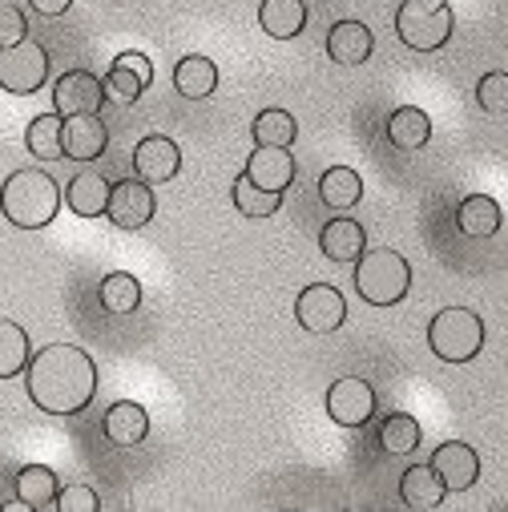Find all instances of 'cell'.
<instances>
[{
    "mask_svg": "<svg viewBox=\"0 0 508 512\" xmlns=\"http://www.w3.org/2000/svg\"><path fill=\"white\" fill-rule=\"evenodd\" d=\"M25 392L49 416H77L97 396V363L77 343H49L25 367Z\"/></svg>",
    "mask_w": 508,
    "mask_h": 512,
    "instance_id": "obj_1",
    "label": "cell"
},
{
    "mask_svg": "<svg viewBox=\"0 0 508 512\" xmlns=\"http://www.w3.org/2000/svg\"><path fill=\"white\" fill-rule=\"evenodd\" d=\"M61 210V186L45 170H17L0 186V214L17 230H41Z\"/></svg>",
    "mask_w": 508,
    "mask_h": 512,
    "instance_id": "obj_2",
    "label": "cell"
},
{
    "mask_svg": "<svg viewBox=\"0 0 508 512\" xmlns=\"http://www.w3.org/2000/svg\"><path fill=\"white\" fill-rule=\"evenodd\" d=\"M355 291L371 307H396L412 291V267L400 250L375 246L355 259Z\"/></svg>",
    "mask_w": 508,
    "mask_h": 512,
    "instance_id": "obj_3",
    "label": "cell"
},
{
    "mask_svg": "<svg viewBox=\"0 0 508 512\" xmlns=\"http://www.w3.org/2000/svg\"><path fill=\"white\" fill-rule=\"evenodd\" d=\"M456 17L448 0H404L396 9V37L416 53H436L448 45Z\"/></svg>",
    "mask_w": 508,
    "mask_h": 512,
    "instance_id": "obj_4",
    "label": "cell"
},
{
    "mask_svg": "<svg viewBox=\"0 0 508 512\" xmlns=\"http://www.w3.org/2000/svg\"><path fill=\"white\" fill-rule=\"evenodd\" d=\"M428 347L444 363H472L484 347V319L468 307H444L428 323Z\"/></svg>",
    "mask_w": 508,
    "mask_h": 512,
    "instance_id": "obj_5",
    "label": "cell"
},
{
    "mask_svg": "<svg viewBox=\"0 0 508 512\" xmlns=\"http://www.w3.org/2000/svg\"><path fill=\"white\" fill-rule=\"evenodd\" d=\"M49 81V53L37 41H17L0 49V89L13 97H33Z\"/></svg>",
    "mask_w": 508,
    "mask_h": 512,
    "instance_id": "obj_6",
    "label": "cell"
},
{
    "mask_svg": "<svg viewBox=\"0 0 508 512\" xmlns=\"http://www.w3.org/2000/svg\"><path fill=\"white\" fill-rule=\"evenodd\" d=\"M105 214H109V222H113L117 230H142V226L154 222L158 198H154L150 182H142V178H121V182H113V190H109Z\"/></svg>",
    "mask_w": 508,
    "mask_h": 512,
    "instance_id": "obj_7",
    "label": "cell"
},
{
    "mask_svg": "<svg viewBox=\"0 0 508 512\" xmlns=\"http://www.w3.org/2000/svg\"><path fill=\"white\" fill-rule=\"evenodd\" d=\"M295 319H299V327L311 331V335H331V331H339L343 319H347V299H343L331 283H311V287H303L299 299H295Z\"/></svg>",
    "mask_w": 508,
    "mask_h": 512,
    "instance_id": "obj_8",
    "label": "cell"
},
{
    "mask_svg": "<svg viewBox=\"0 0 508 512\" xmlns=\"http://www.w3.org/2000/svg\"><path fill=\"white\" fill-rule=\"evenodd\" d=\"M327 416L339 428H363L375 416V392H371V383L359 379V375L335 379L331 392H327Z\"/></svg>",
    "mask_w": 508,
    "mask_h": 512,
    "instance_id": "obj_9",
    "label": "cell"
},
{
    "mask_svg": "<svg viewBox=\"0 0 508 512\" xmlns=\"http://www.w3.org/2000/svg\"><path fill=\"white\" fill-rule=\"evenodd\" d=\"M53 105L61 117H77V113H101L105 105V81L93 77L89 69H69L57 77L53 85Z\"/></svg>",
    "mask_w": 508,
    "mask_h": 512,
    "instance_id": "obj_10",
    "label": "cell"
},
{
    "mask_svg": "<svg viewBox=\"0 0 508 512\" xmlns=\"http://www.w3.org/2000/svg\"><path fill=\"white\" fill-rule=\"evenodd\" d=\"M432 472L444 480L448 492H468L476 480H480V456L472 444L464 440H444L436 452H432Z\"/></svg>",
    "mask_w": 508,
    "mask_h": 512,
    "instance_id": "obj_11",
    "label": "cell"
},
{
    "mask_svg": "<svg viewBox=\"0 0 508 512\" xmlns=\"http://www.w3.org/2000/svg\"><path fill=\"white\" fill-rule=\"evenodd\" d=\"M134 170H138V178L150 182V186H162V182L178 178V170H182V150H178V142L166 138V134L142 138V142L134 146Z\"/></svg>",
    "mask_w": 508,
    "mask_h": 512,
    "instance_id": "obj_12",
    "label": "cell"
},
{
    "mask_svg": "<svg viewBox=\"0 0 508 512\" xmlns=\"http://www.w3.org/2000/svg\"><path fill=\"white\" fill-rule=\"evenodd\" d=\"M65 158L69 162H97L109 146V130L97 113H77V117H65Z\"/></svg>",
    "mask_w": 508,
    "mask_h": 512,
    "instance_id": "obj_13",
    "label": "cell"
},
{
    "mask_svg": "<svg viewBox=\"0 0 508 512\" xmlns=\"http://www.w3.org/2000/svg\"><path fill=\"white\" fill-rule=\"evenodd\" d=\"M246 178L259 186V190L283 194L295 182V158H291V150H283V146H254V154L246 158Z\"/></svg>",
    "mask_w": 508,
    "mask_h": 512,
    "instance_id": "obj_14",
    "label": "cell"
},
{
    "mask_svg": "<svg viewBox=\"0 0 508 512\" xmlns=\"http://www.w3.org/2000/svg\"><path fill=\"white\" fill-rule=\"evenodd\" d=\"M101 428H105V440H109L113 448H138V444L150 436V416H146L142 404L121 400V404H113V408L105 412Z\"/></svg>",
    "mask_w": 508,
    "mask_h": 512,
    "instance_id": "obj_15",
    "label": "cell"
},
{
    "mask_svg": "<svg viewBox=\"0 0 508 512\" xmlns=\"http://www.w3.org/2000/svg\"><path fill=\"white\" fill-rule=\"evenodd\" d=\"M375 53V37L363 21H335L327 33V57L335 65H363Z\"/></svg>",
    "mask_w": 508,
    "mask_h": 512,
    "instance_id": "obj_16",
    "label": "cell"
},
{
    "mask_svg": "<svg viewBox=\"0 0 508 512\" xmlns=\"http://www.w3.org/2000/svg\"><path fill=\"white\" fill-rule=\"evenodd\" d=\"M319 250L327 254L331 263H355L359 254L367 250V234L355 218H331L319 230Z\"/></svg>",
    "mask_w": 508,
    "mask_h": 512,
    "instance_id": "obj_17",
    "label": "cell"
},
{
    "mask_svg": "<svg viewBox=\"0 0 508 512\" xmlns=\"http://www.w3.org/2000/svg\"><path fill=\"white\" fill-rule=\"evenodd\" d=\"M109 182L97 174V170H81L69 178L65 186V206L77 214V218H101L105 206H109Z\"/></svg>",
    "mask_w": 508,
    "mask_h": 512,
    "instance_id": "obj_18",
    "label": "cell"
},
{
    "mask_svg": "<svg viewBox=\"0 0 508 512\" xmlns=\"http://www.w3.org/2000/svg\"><path fill=\"white\" fill-rule=\"evenodd\" d=\"M259 25H263L267 37L291 41V37H299L307 29V5H303V0H263Z\"/></svg>",
    "mask_w": 508,
    "mask_h": 512,
    "instance_id": "obj_19",
    "label": "cell"
},
{
    "mask_svg": "<svg viewBox=\"0 0 508 512\" xmlns=\"http://www.w3.org/2000/svg\"><path fill=\"white\" fill-rule=\"evenodd\" d=\"M61 130H65V117H61L57 109H53V113H37V117L29 121V130H25L29 154L41 158V162H61V158H65V138H61Z\"/></svg>",
    "mask_w": 508,
    "mask_h": 512,
    "instance_id": "obj_20",
    "label": "cell"
},
{
    "mask_svg": "<svg viewBox=\"0 0 508 512\" xmlns=\"http://www.w3.org/2000/svg\"><path fill=\"white\" fill-rule=\"evenodd\" d=\"M174 89H178L186 101H202V97H210V93L218 89V65H214L210 57H202V53L182 57L178 69H174Z\"/></svg>",
    "mask_w": 508,
    "mask_h": 512,
    "instance_id": "obj_21",
    "label": "cell"
},
{
    "mask_svg": "<svg viewBox=\"0 0 508 512\" xmlns=\"http://www.w3.org/2000/svg\"><path fill=\"white\" fill-rule=\"evenodd\" d=\"M432 138V117L416 105H400L392 117H388V142L396 150H424Z\"/></svg>",
    "mask_w": 508,
    "mask_h": 512,
    "instance_id": "obj_22",
    "label": "cell"
},
{
    "mask_svg": "<svg viewBox=\"0 0 508 512\" xmlns=\"http://www.w3.org/2000/svg\"><path fill=\"white\" fill-rule=\"evenodd\" d=\"M500 222H504V214H500L496 198H488V194H468L456 210V226L468 238H492L500 230Z\"/></svg>",
    "mask_w": 508,
    "mask_h": 512,
    "instance_id": "obj_23",
    "label": "cell"
},
{
    "mask_svg": "<svg viewBox=\"0 0 508 512\" xmlns=\"http://www.w3.org/2000/svg\"><path fill=\"white\" fill-rule=\"evenodd\" d=\"M400 496H404L408 508H436V504L448 496V488H444V480L432 472V464H412V468L400 476Z\"/></svg>",
    "mask_w": 508,
    "mask_h": 512,
    "instance_id": "obj_24",
    "label": "cell"
},
{
    "mask_svg": "<svg viewBox=\"0 0 508 512\" xmlns=\"http://www.w3.org/2000/svg\"><path fill=\"white\" fill-rule=\"evenodd\" d=\"M97 299L109 315H134L142 307V283L134 275H125V271H113V275L101 279Z\"/></svg>",
    "mask_w": 508,
    "mask_h": 512,
    "instance_id": "obj_25",
    "label": "cell"
},
{
    "mask_svg": "<svg viewBox=\"0 0 508 512\" xmlns=\"http://www.w3.org/2000/svg\"><path fill=\"white\" fill-rule=\"evenodd\" d=\"M319 198H323L331 210H351V206L363 198V178H359L351 166H331V170L319 178Z\"/></svg>",
    "mask_w": 508,
    "mask_h": 512,
    "instance_id": "obj_26",
    "label": "cell"
},
{
    "mask_svg": "<svg viewBox=\"0 0 508 512\" xmlns=\"http://www.w3.org/2000/svg\"><path fill=\"white\" fill-rule=\"evenodd\" d=\"M17 492H21V500H29L33 504V512H41V508H53L57 504V472L53 468H45V464H25L21 472H17Z\"/></svg>",
    "mask_w": 508,
    "mask_h": 512,
    "instance_id": "obj_27",
    "label": "cell"
},
{
    "mask_svg": "<svg viewBox=\"0 0 508 512\" xmlns=\"http://www.w3.org/2000/svg\"><path fill=\"white\" fill-rule=\"evenodd\" d=\"M29 331L13 319H0V379H13L29 367Z\"/></svg>",
    "mask_w": 508,
    "mask_h": 512,
    "instance_id": "obj_28",
    "label": "cell"
},
{
    "mask_svg": "<svg viewBox=\"0 0 508 512\" xmlns=\"http://www.w3.org/2000/svg\"><path fill=\"white\" fill-rule=\"evenodd\" d=\"M420 440H424V432H420L416 416H408V412H392L384 424H379V448L388 456H408L420 448Z\"/></svg>",
    "mask_w": 508,
    "mask_h": 512,
    "instance_id": "obj_29",
    "label": "cell"
},
{
    "mask_svg": "<svg viewBox=\"0 0 508 512\" xmlns=\"http://www.w3.org/2000/svg\"><path fill=\"white\" fill-rule=\"evenodd\" d=\"M230 198H234L238 214H246V218H271V214H279V210H283V194L259 190V186H254V182L246 178V174H238V178H234Z\"/></svg>",
    "mask_w": 508,
    "mask_h": 512,
    "instance_id": "obj_30",
    "label": "cell"
},
{
    "mask_svg": "<svg viewBox=\"0 0 508 512\" xmlns=\"http://www.w3.org/2000/svg\"><path fill=\"white\" fill-rule=\"evenodd\" d=\"M250 134H254V142H259V146H283V150H291V142L299 138V125H295V117L287 109H263L259 117H254Z\"/></svg>",
    "mask_w": 508,
    "mask_h": 512,
    "instance_id": "obj_31",
    "label": "cell"
},
{
    "mask_svg": "<svg viewBox=\"0 0 508 512\" xmlns=\"http://www.w3.org/2000/svg\"><path fill=\"white\" fill-rule=\"evenodd\" d=\"M142 93H146V81H142L130 65L113 61V69H109V77H105V97H113V101H121V105H134Z\"/></svg>",
    "mask_w": 508,
    "mask_h": 512,
    "instance_id": "obj_32",
    "label": "cell"
},
{
    "mask_svg": "<svg viewBox=\"0 0 508 512\" xmlns=\"http://www.w3.org/2000/svg\"><path fill=\"white\" fill-rule=\"evenodd\" d=\"M476 101L484 113H508V73L504 69L484 73L476 85Z\"/></svg>",
    "mask_w": 508,
    "mask_h": 512,
    "instance_id": "obj_33",
    "label": "cell"
},
{
    "mask_svg": "<svg viewBox=\"0 0 508 512\" xmlns=\"http://www.w3.org/2000/svg\"><path fill=\"white\" fill-rule=\"evenodd\" d=\"M53 508L57 512H97L101 500H97V492L89 484H69V488L57 492V504Z\"/></svg>",
    "mask_w": 508,
    "mask_h": 512,
    "instance_id": "obj_34",
    "label": "cell"
},
{
    "mask_svg": "<svg viewBox=\"0 0 508 512\" xmlns=\"http://www.w3.org/2000/svg\"><path fill=\"white\" fill-rule=\"evenodd\" d=\"M29 37V21L17 5H0V49H9Z\"/></svg>",
    "mask_w": 508,
    "mask_h": 512,
    "instance_id": "obj_35",
    "label": "cell"
},
{
    "mask_svg": "<svg viewBox=\"0 0 508 512\" xmlns=\"http://www.w3.org/2000/svg\"><path fill=\"white\" fill-rule=\"evenodd\" d=\"M117 61H121V65H130V69H134V73H138L146 85L154 81V65H150V57H146V53H121Z\"/></svg>",
    "mask_w": 508,
    "mask_h": 512,
    "instance_id": "obj_36",
    "label": "cell"
},
{
    "mask_svg": "<svg viewBox=\"0 0 508 512\" xmlns=\"http://www.w3.org/2000/svg\"><path fill=\"white\" fill-rule=\"evenodd\" d=\"M29 5H33L41 17H61V13L73 5V0H29Z\"/></svg>",
    "mask_w": 508,
    "mask_h": 512,
    "instance_id": "obj_37",
    "label": "cell"
}]
</instances>
